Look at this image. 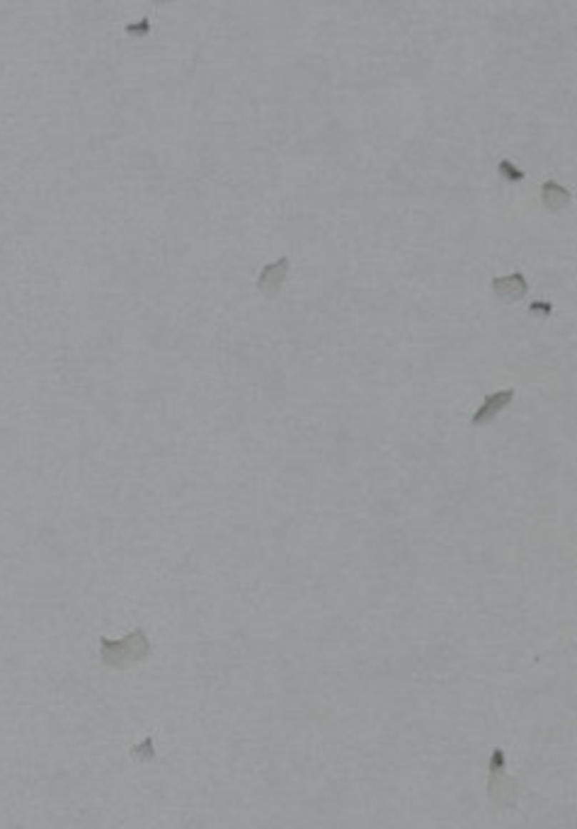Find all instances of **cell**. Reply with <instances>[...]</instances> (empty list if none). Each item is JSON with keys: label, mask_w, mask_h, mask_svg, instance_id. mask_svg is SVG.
<instances>
[{"label": "cell", "mask_w": 577, "mask_h": 829, "mask_svg": "<svg viewBox=\"0 0 577 829\" xmlns=\"http://www.w3.org/2000/svg\"><path fill=\"white\" fill-rule=\"evenodd\" d=\"M541 199L548 211H561V208H566L570 204V192L556 182H546L541 189Z\"/></svg>", "instance_id": "obj_6"}, {"label": "cell", "mask_w": 577, "mask_h": 829, "mask_svg": "<svg viewBox=\"0 0 577 829\" xmlns=\"http://www.w3.org/2000/svg\"><path fill=\"white\" fill-rule=\"evenodd\" d=\"M151 653L153 645L144 628H136L121 640H109L104 635L100 638V660L109 669H129L139 665V662L149 660Z\"/></svg>", "instance_id": "obj_1"}, {"label": "cell", "mask_w": 577, "mask_h": 829, "mask_svg": "<svg viewBox=\"0 0 577 829\" xmlns=\"http://www.w3.org/2000/svg\"><path fill=\"white\" fill-rule=\"evenodd\" d=\"M512 401H514V391L512 388L495 391V393H490V396H485V401L481 403V408L476 410L471 425L481 427V425H488V422H493L497 415H502L509 408V405H512Z\"/></svg>", "instance_id": "obj_4"}, {"label": "cell", "mask_w": 577, "mask_h": 829, "mask_svg": "<svg viewBox=\"0 0 577 829\" xmlns=\"http://www.w3.org/2000/svg\"><path fill=\"white\" fill-rule=\"evenodd\" d=\"M500 173L507 177V180H512V182H517V180H521V177H524V173H519L517 168H512V165L509 163H500Z\"/></svg>", "instance_id": "obj_9"}, {"label": "cell", "mask_w": 577, "mask_h": 829, "mask_svg": "<svg viewBox=\"0 0 577 829\" xmlns=\"http://www.w3.org/2000/svg\"><path fill=\"white\" fill-rule=\"evenodd\" d=\"M529 316L551 318V316H553V303H551V301H531V303H529Z\"/></svg>", "instance_id": "obj_8"}, {"label": "cell", "mask_w": 577, "mask_h": 829, "mask_svg": "<svg viewBox=\"0 0 577 829\" xmlns=\"http://www.w3.org/2000/svg\"><path fill=\"white\" fill-rule=\"evenodd\" d=\"M131 759L136 761H153L156 759V747H153V737H146L141 745L131 747Z\"/></svg>", "instance_id": "obj_7"}, {"label": "cell", "mask_w": 577, "mask_h": 829, "mask_svg": "<svg viewBox=\"0 0 577 829\" xmlns=\"http://www.w3.org/2000/svg\"><path fill=\"white\" fill-rule=\"evenodd\" d=\"M288 269H291V260H288V257H279L277 262H269V265L262 267L260 276H257V288H260V293H265L267 298L277 296L286 281Z\"/></svg>", "instance_id": "obj_3"}, {"label": "cell", "mask_w": 577, "mask_h": 829, "mask_svg": "<svg viewBox=\"0 0 577 829\" xmlns=\"http://www.w3.org/2000/svg\"><path fill=\"white\" fill-rule=\"evenodd\" d=\"M529 293V281L521 272L507 274V276H495L493 279V296L497 301H505V303H514V301L524 298Z\"/></svg>", "instance_id": "obj_5"}, {"label": "cell", "mask_w": 577, "mask_h": 829, "mask_svg": "<svg viewBox=\"0 0 577 829\" xmlns=\"http://www.w3.org/2000/svg\"><path fill=\"white\" fill-rule=\"evenodd\" d=\"M505 769H507L505 752L500 747H495L488 764V795L497 808L514 810L519 803V781L514 776H509Z\"/></svg>", "instance_id": "obj_2"}]
</instances>
